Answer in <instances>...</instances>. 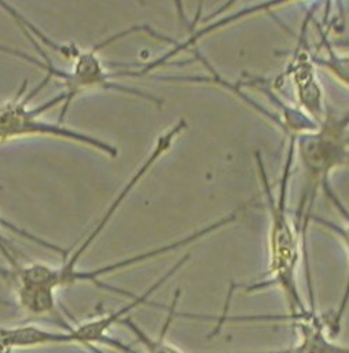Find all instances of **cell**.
<instances>
[{
    "instance_id": "10",
    "label": "cell",
    "mask_w": 349,
    "mask_h": 353,
    "mask_svg": "<svg viewBox=\"0 0 349 353\" xmlns=\"http://www.w3.org/2000/svg\"><path fill=\"white\" fill-rule=\"evenodd\" d=\"M179 296H180V290L176 292L174 294V301L168 310V316L167 321L163 326V330L160 333L159 337H152L149 336L138 323H135L131 318H124L120 323L124 325L138 340V343L143 347L146 353H184L181 350H179L177 347H174V344L167 341V334L168 330L174 322V316H176V307H177V301H179Z\"/></svg>"
},
{
    "instance_id": "3",
    "label": "cell",
    "mask_w": 349,
    "mask_h": 353,
    "mask_svg": "<svg viewBox=\"0 0 349 353\" xmlns=\"http://www.w3.org/2000/svg\"><path fill=\"white\" fill-rule=\"evenodd\" d=\"M237 217H238V210H234L230 214L224 216L223 219H220V220H217V221H215V223H212V224H209V225H206V227H203V228H201V230H198V231H195V232H192V234H190V235H187L181 239H177L174 242L163 245V246L156 248L153 250H148V252H143V253H139V254H135V256H131V257H127V259H123V260L98 267V268H94V270H88V271L76 268L73 271L63 272V271H61L59 265L54 267V265H48V264H44V263H32V264H28V265H21L17 270V282L21 286L44 288V289H50V290H54V292H57L62 286L76 285V283H80V282H91L95 286H98L99 289L113 292V293H117V294H121V296H126V297H130L131 300H134L137 297L135 294H132V293H130L124 289H119V288L106 285L101 281V278L105 276V275H110V274H114L117 271L134 267L137 264L149 261L152 259L168 254L171 252L180 249V248H184L190 243H194V242L202 239L203 236H206L209 234H213L215 231L220 230L221 227L235 221Z\"/></svg>"
},
{
    "instance_id": "11",
    "label": "cell",
    "mask_w": 349,
    "mask_h": 353,
    "mask_svg": "<svg viewBox=\"0 0 349 353\" xmlns=\"http://www.w3.org/2000/svg\"><path fill=\"white\" fill-rule=\"evenodd\" d=\"M346 217L348 219L349 221V213L346 214ZM311 219H314L318 224H321V225L326 227V228H328V230H330L335 235H337V236L343 241V243H344V246H346V249H347L349 256V224L347 227H341V225L335 224L333 221H329V220L322 219V217H318V216H312ZM348 305L349 272L348 278H347V283H346V289H344V294H343V297H341V301H340V304H339V307H337L336 312L333 314V316H332L330 322L328 321V332H329V334H330V337H332V339H336L337 336H340V333H341V327H343V322H344V316H346V314H347Z\"/></svg>"
},
{
    "instance_id": "13",
    "label": "cell",
    "mask_w": 349,
    "mask_h": 353,
    "mask_svg": "<svg viewBox=\"0 0 349 353\" xmlns=\"http://www.w3.org/2000/svg\"><path fill=\"white\" fill-rule=\"evenodd\" d=\"M321 37L325 46V50L328 52V57H312V62L315 65L323 66L328 70H330L340 81L347 84L349 87V55H340L336 52L333 46L328 41L326 32L319 26Z\"/></svg>"
},
{
    "instance_id": "2",
    "label": "cell",
    "mask_w": 349,
    "mask_h": 353,
    "mask_svg": "<svg viewBox=\"0 0 349 353\" xmlns=\"http://www.w3.org/2000/svg\"><path fill=\"white\" fill-rule=\"evenodd\" d=\"M348 127L349 112H347L341 119L326 117L325 123L314 132L295 135L297 153L308 179V188L304 190L296 216V224L301 228L304 238L306 228L312 217L311 210L318 185H322L328 195L332 194L329 175L333 170L349 164Z\"/></svg>"
},
{
    "instance_id": "5",
    "label": "cell",
    "mask_w": 349,
    "mask_h": 353,
    "mask_svg": "<svg viewBox=\"0 0 349 353\" xmlns=\"http://www.w3.org/2000/svg\"><path fill=\"white\" fill-rule=\"evenodd\" d=\"M190 259V254H186L183 256L174 267L164 274V276H161L157 282L153 283L152 288H149L142 296H137L134 300H131L130 304H127L126 307H121L119 311H114V312H110L105 316H99L97 319H92V321H88V322H84L81 325H77V326H73L72 329V333L76 336V339L79 340V344L88 348L91 352L94 353H102L97 345L102 344V345H106V347H112L114 348L116 351H120V352L124 353H138L137 351H134L131 347H128L127 344L119 341V340H114L112 337L108 336V332L114 326V325H119L124 318H127L128 314H131V311L137 310L138 307H142L145 304L149 303V299L164 285L167 283L174 274L188 261Z\"/></svg>"
},
{
    "instance_id": "8",
    "label": "cell",
    "mask_w": 349,
    "mask_h": 353,
    "mask_svg": "<svg viewBox=\"0 0 349 353\" xmlns=\"http://www.w3.org/2000/svg\"><path fill=\"white\" fill-rule=\"evenodd\" d=\"M68 344H79V340L72 332H55L34 325L12 327L0 326V353Z\"/></svg>"
},
{
    "instance_id": "7",
    "label": "cell",
    "mask_w": 349,
    "mask_h": 353,
    "mask_svg": "<svg viewBox=\"0 0 349 353\" xmlns=\"http://www.w3.org/2000/svg\"><path fill=\"white\" fill-rule=\"evenodd\" d=\"M290 72L300 105L304 108V112L308 113L310 119L322 125L328 116L323 102V91L315 73L312 57L306 51L299 52L293 59Z\"/></svg>"
},
{
    "instance_id": "1",
    "label": "cell",
    "mask_w": 349,
    "mask_h": 353,
    "mask_svg": "<svg viewBox=\"0 0 349 353\" xmlns=\"http://www.w3.org/2000/svg\"><path fill=\"white\" fill-rule=\"evenodd\" d=\"M296 154V138L290 135L289 143V153L288 160L283 170V176L281 180V190L278 199L274 198L268 177L264 170V164L261 163L260 154H256L257 167L260 172V179L263 183L264 192L267 195L270 216H271V228H270V241H268V270L264 278L250 286L246 288V293H255L260 290H266L268 288L277 286L282 290L289 316L295 322L307 319L312 312L307 308L297 285V268L301 259V242L300 236L303 238L301 230L297 227L296 223L292 221L288 210V188H289V179L292 174V165ZM304 243V239H303ZM306 246V243H304ZM303 246V250L306 252Z\"/></svg>"
},
{
    "instance_id": "6",
    "label": "cell",
    "mask_w": 349,
    "mask_h": 353,
    "mask_svg": "<svg viewBox=\"0 0 349 353\" xmlns=\"http://www.w3.org/2000/svg\"><path fill=\"white\" fill-rule=\"evenodd\" d=\"M187 128V121L186 120H179L174 125H172L167 132H164L156 142L154 149L152 150V153L149 154V157L145 160V163L139 167V170L134 174V176L131 177L126 185L120 190V192L117 194V196L113 199V202L110 203V206L108 208V210L103 213V216L98 220L97 225L94 227L92 231L88 232V235L86 236V239L79 245V248L70 254L68 256L63 263L59 265L62 271H72L77 268V264L80 261V259L83 257V254L88 250V248L97 241V238L101 235V232L106 228V225L109 224V221L113 219V216L116 214V212L119 210V208L121 206V203L127 199V196L130 195V192L138 185V183L145 177V175L150 171V168H153V165L167 153L171 150L174 141L179 138V135Z\"/></svg>"
},
{
    "instance_id": "9",
    "label": "cell",
    "mask_w": 349,
    "mask_h": 353,
    "mask_svg": "<svg viewBox=\"0 0 349 353\" xmlns=\"http://www.w3.org/2000/svg\"><path fill=\"white\" fill-rule=\"evenodd\" d=\"M299 333V341L279 351L235 353H349V347L337 344L328 332V321L312 312L307 319L293 323Z\"/></svg>"
},
{
    "instance_id": "4",
    "label": "cell",
    "mask_w": 349,
    "mask_h": 353,
    "mask_svg": "<svg viewBox=\"0 0 349 353\" xmlns=\"http://www.w3.org/2000/svg\"><path fill=\"white\" fill-rule=\"evenodd\" d=\"M50 81L51 79L46 76L40 84L32 88V91H28L26 90L28 81L25 80L17 95L0 103V143L7 141H14L18 138H26V137H51V138L72 141L74 143H81L84 146L99 150L112 159H116L119 156V150L116 146L110 145L109 142H105L94 135L63 127L59 123L52 124L40 119V116L44 112L50 110L51 108L61 103L63 105L65 95L62 92L48 99L43 105H39L36 108H29V102Z\"/></svg>"
},
{
    "instance_id": "12",
    "label": "cell",
    "mask_w": 349,
    "mask_h": 353,
    "mask_svg": "<svg viewBox=\"0 0 349 353\" xmlns=\"http://www.w3.org/2000/svg\"><path fill=\"white\" fill-rule=\"evenodd\" d=\"M0 227H4V228H7V230L12 231L14 234L21 235L22 238H25V239H28V241H30V242H34V243H37L39 246H43V248H46V249L54 252V253H59V254L63 256V259L68 257V250H66V249H63V248H61V246H58V245H55V243H51V242H48V241H46V239H41V238H39V236L30 234L29 231L21 228V227H18V225H15L14 223H10L7 219H4V217H1V216H0ZM0 254H1V256L4 257V260L8 263L10 268H15V267L19 265V263H18V260L15 259V256H14L11 248L8 246L6 238H4L1 234H0Z\"/></svg>"
}]
</instances>
